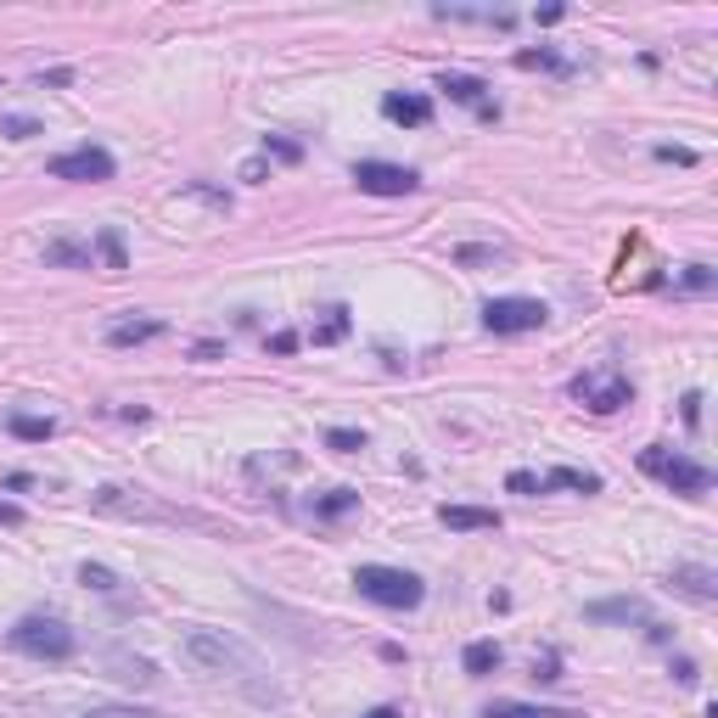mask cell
I'll return each mask as SVG.
<instances>
[{
    "label": "cell",
    "instance_id": "cell-1",
    "mask_svg": "<svg viewBox=\"0 0 718 718\" xmlns=\"http://www.w3.org/2000/svg\"><path fill=\"white\" fill-rule=\"evenodd\" d=\"M180 651H185V663H197L203 674H214V679H225V684H236L247 702H258V707H281V684L270 679L265 657H258V651H253L242 634H231V629H191Z\"/></svg>",
    "mask_w": 718,
    "mask_h": 718
},
{
    "label": "cell",
    "instance_id": "cell-2",
    "mask_svg": "<svg viewBox=\"0 0 718 718\" xmlns=\"http://www.w3.org/2000/svg\"><path fill=\"white\" fill-rule=\"evenodd\" d=\"M7 645L23 651V657H40V663H68L79 651V634L62 624V617H46V612H28L7 629Z\"/></svg>",
    "mask_w": 718,
    "mask_h": 718
},
{
    "label": "cell",
    "instance_id": "cell-3",
    "mask_svg": "<svg viewBox=\"0 0 718 718\" xmlns=\"http://www.w3.org/2000/svg\"><path fill=\"white\" fill-rule=\"evenodd\" d=\"M354 584H359V595L376 601V606H387V612H415L421 601H427V584H421L415 573L382 567V562H366V567L354 573Z\"/></svg>",
    "mask_w": 718,
    "mask_h": 718
},
{
    "label": "cell",
    "instance_id": "cell-4",
    "mask_svg": "<svg viewBox=\"0 0 718 718\" xmlns=\"http://www.w3.org/2000/svg\"><path fill=\"white\" fill-rule=\"evenodd\" d=\"M640 472H645V477H663L674 495H684V500H702L707 488H713V472H707L702 461H691V454H668L663 444L640 449Z\"/></svg>",
    "mask_w": 718,
    "mask_h": 718
},
{
    "label": "cell",
    "instance_id": "cell-5",
    "mask_svg": "<svg viewBox=\"0 0 718 718\" xmlns=\"http://www.w3.org/2000/svg\"><path fill=\"white\" fill-rule=\"evenodd\" d=\"M46 175L51 180H68V185H102V180L118 175V163H113L107 146H74V152H56L46 163Z\"/></svg>",
    "mask_w": 718,
    "mask_h": 718
},
{
    "label": "cell",
    "instance_id": "cell-6",
    "mask_svg": "<svg viewBox=\"0 0 718 718\" xmlns=\"http://www.w3.org/2000/svg\"><path fill=\"white\" fill-rule=\"evenodd\" d=\"M550 309L539 298H488L483 304V325L495 337H522V332H544Z\"/></svg>",
    "mask_w": 718,
    "mask_h": 718
},
{
    "label": "cell",
    "instance_id": "cell-7",
    "mask_svg": "<svg viewBox=\"0 0 718 718\" xmlns=\"http://www.w3.org/2000/svg\"><path fill=\"white\" fill-rule=\"evenodd\" d=\"M573 399L595 415H617L624 405H634V387L617 371H584V376H573Z\"/></svg>",
    "mask_w": 718,
    "mask_h": 718
},
{
    "label": "cell",
    "instance_id": "cell-8",
    "mask_svg": "<svg viewBox=\"0 0 718 718\" xmlns=\"http://www.w3.org/2000/svg\"><path fill=\"white\" fill-rule=\"evenodd\" d=\"M354 185L366 191V197H410V191H421V175L405 169V163L359 157V163H354Z\"/></svg>",
    "mask_w": 718,
    "mask_h": 718
},
{
    "label": "cell",
    "instance_id": "cell-9",
    "mask_svg": "<svg viewBox=\"0 0 718 718\" xmlns=\"http://www.w3.org/2000/svg\"><path fill=\"white\" fill-rule=\"evenodd\" d=\"M584 617H590V624H640L651 640H668V629L657 624V612H651L645 601H634V595H617V601H590V606H584Z\"/></svg>",
    "mask_w": 718,
    "mask_h": 718
},
{
    "label": "cell",
    "instance_id": "cell-10",
    "mask_svg": "<svg viewBox=\"0 0 718 718\" xmlns=\"http://www.w3.org/2000/svg\"><path fill=\"white\" fill-rule=\"evenodd\" d=\"M438 90L449 95V102H461V107H477V118H483V124H495V118H500V107L488 102V85H483V79H472V74H444V79H438Z\"/></svg>",
    "mask_w": 718,
    "mask_h": 718
},
{
    "label": "cell",
    "instance_id": "cell-11",
    "mask_svg": "<svg viewBox=\"0 0 718 718\" xmlns=\"http://www.w3.org/2000/svg\"><path fill=\"white\" fill-rule=\"evenodd\" d=\"M668 584L679 595H691V601H718V573L713 567H702V562H674V573H668Z\"/></svg>",
    "mask_w": 718,
    "mask_h": 718
},
{
    "label": "cell",
    "instance_id": "cell-12",
    "mask_svg": "<svg viewBox=\"0 0 718 718\" xmlns=\"http://www.w3.org/2000/svg\"><path fill=\"white\" fill-rule=\"evenodd\" d=\"M382 118H394L405 129H421V124H433V102L427 95H410V90H387L382 95Z\"/></svg>",
    "mask_w": 718,
    "mask_h": 718
},
{
    "label": "cell",
    "instance_id": "cell-13",
    "mask_svg": "<svg viewBox=\"0 0 718 718\" xmlns=\"http://www.w3.org/2000/svg\"><path fill=\"white\" fill-rule=\"evenodd\" d=\"M438 522L454 528V534H488V528H500V511H488V505H444Z\"/></svg>",
    "mask_w": 718,
    "mask_h": 718
},
{
    "label": "cell",
    "instance_id": "cell-14",
    "mask_svg": "<svg viewBox=\"0 0 718 718\" xmlns=\"http://www.w3.org/2000/svg\"><path fill=\"white\" fill-rule=\"evenodd\" d=\"M46 265H56V270H95V253H90V242L56 236V242H46Z\"/></svg>",
    "mask_w": 718,
    "mask_h": 718
},
{
    "label": "cell",
    "instance_id": "cell-15",
    "mask_svg": "<svg viewBox=\"0 0 718 718\" xmlns=\"http://www.w3.org/2000/svg\"><path fill=\"white\" fill-rule=\"evenodd\" d=\"M483 718H584L578 707H534V702H488Z\"/></svg>",
    "mask_w": 718,
    "mask_h": 718
},
{
    "label": "cell",
    "instance_id": "cell-16",
    "mask_svg": "<svg viewBox=\"0 0 718 718\" xmlns=\"http://www.w3.org/2000/svg\"><path fill=\"white\" fill-rule=\"evenodd\" d=\"M152 337H163V320H113L107 325V343L113 348H141Z\"/></svg>",
    "mask_w": 718,
    "mask_h": 718
},
{
    "label": "cell",
    "instance_id": "cell-17",
    "mask_svg": "<svg viewBox=\"0 0 718 718\" xmlns=\"http://www.w3.org/2000/svg\"><path fill=\"white\" fill-rule=\"evenodd\" d=\"M107 668H113V679H124V684H157V668L146 663V657H129V651H107Z\"/></svg>",
    "mask_w": 718,
    "mask_h": 718
},
{
    "label": "cell",
    "instance_id": "cell-18",
    "mask_svg": "<svg viewBox=\"0 0 718 718\" xmlns=\"http://www.w3.org/2000/svg\"><path fill=\"white\" fill-rule=\"evenodd\" d=\"M7 433L23 444H46V438H56V421L51 415H7Z\"/></svg>",
    "mask_w": 718,
    "mask_h": 718
},
{
    "label": "cell",
    "instance_id": "cell-19",
    "mask_svg": "<svg viewBox=\"0 0 718 718\" xmlns=\"http://www.w3.org/2000/svg\"><path fill=\"white\" fill-rule=\"evenodd\" d=\"M348 325H354V320H348V309H343V304H332V309H325V320L309 332V343H315V348H332V343H343V337H348Z\"/></svg>",
    "mask_w": 718,
    "mask_h": 718
},
{
    "label": "cell",
    "instance_id": "cell-20",
    "mask_svg": "<svg viewBox=\"0 0 718 718\" xmlns=\"http://www.w3.org/2000/svg\"><path fill=\"white\" fill-rule=\"evenodd\" d=\"M90 253H95V258H102V270H107V275H118V270H129V253H124V236H118V231H102V236H95V242H90Z\"/></svg>",
    "mask_w": 718,
    "mask_h": 718
},
{
    "label": "cell",
    "instance_id": "cell-21",
    "mask_svg": "<svg viewBox=\"0 0 718 718\" xmlns=\"http://www.w3.org/2000/svg\"><path fill=\"white\" fill-rule=\"evenodd\" d=\"M359 505V488H325V495L315 500V516L320 522H337V516H348Z\"/></svg>",
    "mask_w": 718,
    "mask_h": 718
},
{
    "label": "cell",
    "instance_id": "cell-22",
    "mask_svg": "<svg viewBox=\"0 0 718 718\" xmlns=\"http://www.w3.org/2000/svg\"><path fill=\"white\" fill-rule=\"evenodd\" d=\"M550 488H578V495H595L601 477L595 472H578V466H556V472H544V495Z\"/></svg>",
    "mask_w": 718,
    "mask_h": 718
},
{
    "label": "cell",
    "instance_id": "cell-23",
    "mask_svg": "<svg viewBox=\"0 0 718 718\" xmlns=\"http://www.w3.org/2000/svg\"><path fill=\"white\" fill-rule=\"evenodd\" d=\"M495 668H500V645H495V640H472V645H466V674H472V679H488Z\"/></svg>",
    "mask_w": 718,
    "mask_h": 718
},
{
    "label": "cell",
    "instance_id": "cell-24",
    "mask_svg": "<svg viewBox=\"0 0 718 718\" xmlns=\"http://www.w3.org/2000/svg\"><path fill=\"white\" fill-rule=\"evenodd\" d=\"M79 584H85V590H95V595H118L124 590V578L113 567H102V562H85L79 567Z\"/></svg>",
    "mask_w": 718,
    "mask_h": 718
},
{
    "label": "cell",
    "instance_id": "cell-25",
    "mask_svg": "<svg viewBox=\"0 0 718 718\" xmlns=\"http://www.w3.org/2000/svg\"><path fill=\"white\" fill-rule=\"evenodd\" d=\"M0 136H7V141H35V136H46V129H40V118H28V113H0Z\"/></svg>",
    "mask_w": 718,
    "mask_h": 718
},
{
    "label": "cell",
    "instance_id": "cell-26",
    "mask_svg": "<svg viewBox=\"0 0 718 718\" xmlns=\"http://www.w3.org/2000/svg\"><path fill=\"white\" fill-rule=\"evenodd\" d=\"M516 68H550V74H567V62L556 51H516Z\"/></svg>",
    "mask_w": 718,
    "mask_h": 718
},
{
    "label": "cell",
    "instance_id": "cell-27",
    "mask_svg": "<svg viewBox=\"0 0 718 718\" xmlns=\"http://www.w3.org/2000/svg\"><path fill=\"white\" fill-rule=\"evenodd\" d=\"M325 449H337V454H359V449H366V433H354V427H332V433H325Z\"/></svg>",
    "mask_w": 718,
    "mask_h": 718
},
{
    "label": "cell",
    "instance_id": "cell-28",
    "mask_svg": "<svg viewBox=\"0 0 718 718\" xmlns=\"http://www.w3.org/2000/svg\"><path fill=\"white\" fill-rule=\"evenodd\" d=\"M505 488H511V495H544V477L539 472H511Z\"/></svg>",
    "mask_w": 718,
    "mask_h": 718
},
{
    "label": "cell",
    "instance_id": "cell-29",
    "mask_svg": "<svg viewBox=\"0 0 718 718\" xmlns=\"http://www.w3.org/2000/svg\"><path fill=\"white\" fill-rule=\"evenodd\" d=\"M713 281H718V275H713L707 265H684V275H679V286H684V292H707Z\"/></svg>",
    "mask_w": 718,
    "mask_h": 718
},
{
    "label": "cell",
    "instance_id": "cell-30",
    "mask_svg": "<svg viewBox=\"0 0 718 718\" xmlns=\"http://www.w3.org/2000/svg\"><path fill=\"white\" fill-rule=\"evenodd\" d=\"M265 157H281V163H298L304 146L298 141H281V136H265Z\"/></svg>",
    "mask_w": 718,
    "mask_h": 718
},
{
    "label": "cell",
    "instance_id": "cell-31",
    "mask_svg": "<svg viewBox=\"0 0 718 718\" xmlns=\"http://www.w3.org/2000/svg\"><path fill=\"white\" fill-rule=\"evenodd\" d=\"M500 247H454V265H495Z\"/></svg>",
    "mask_w": 718,
    "mask_h": 718
},
{
    "label": "cell",
    "instance_id": "cell-32",
    "mask_svg": "<svg viewBox=\"0 0 718 718\" xmlns=\"http://www.w3.org/2000/svg\"><path fill=\"white\" fill-rule=\"evenodd\" d=\"M79 718H157V713H146V707H90Z\"/></svg>",
    "mask_w": 718,
    "mask_h": 718
},
{
    "label": "cell",
    "instance_id": "cell-33",
    "mask_svg": "<svg viewBox=\"0 0 718 718\" xmlns=\"http://www.w3.org/2000/svg\"><path fill=\"white\" fill-rule=\"evenodd\" d=\"M674 679H679V684H702V668H696L691 657H679V663H674Z\"/></svg>",
    "mask_w": 718,
    "mask_h": 718
},
{
    "label": "cell",
    "instance_id": "cell-34",
    "mask_svg": "<svg viewBox=\"0 0 718 718\" xmlns=\"http://www.w3.org/2000/svg\"><path fill=\"white\" fill-rule=\"evenodd\" d=\"M62 90V85H74V68H51V74H40V90Z\"/></svg>",
    "mask_w": 718,
    "mask_h": 718
},
{
    "label": "cell",
    "instance_id": "cell-35",
    "mask_svg": "<svg viewBox=\"0 0 718 718\" xmlns=\"http://www.w3.org/2000/svg\"><path fill=\"white\" fill-rule=\"evenodd\" d=\"M657 157H663V163H696L691 146H657Z\"/></svg>",
    "mask_w": 718,
    "mask_h": 718
},
{
    "label": "cell",
    "instance_id": "cell-36",
    "mask_svg": "<svg viewBox=\"0 0 718 718\" xmlns=\"http://www.w3.org/2000/svg\"><path fill=\"white\" fill-rule=\"evenodd\" d=\"M702 421V394H684V427H696Z\"/></svg>",
    "mask_w": 718,
    "mask_h": 718
},
{
    "label": "cell",
    "instance_id": "cell-37",
    "mask_svg": "<svg viewBox=\"0 0 718 718\" xmlns=\"http://www.w3.org/2000/svg\"><path fill=\"white\" fill-rule=\"evenodd\" d=\"M23 522V505H12V500H0V528H17Z\"/></svg>",
    "mask_w": 718,
    "mask_h": 718
},
{
    "label": "cell",
    "instance_id": "cell-38",
    "mask_svg": "<svg viewBox=\"0 0 718 718\" xmlns=\"http://www.w3.org/2000/svg\"><path fill=\"white\" fill-rule=\"evenodd\" d=\"M242 180H253V185L265 180V157H247V163H242Z\"/></svg>",
    "mask_w": 718,
    "mask_h": 718
},
{
    "label": "cell",
    "instance_id": "cell-39",
    "mask_svg": "<svg viewBox=\"0 0 718 718\" xmlns=\"http://www.w3.org/2000/svg\"><path fill=\"white\" fill-rule=\"evenodd\" d=\"M292 348H298V337H292V332H275L270 337V354H292Z\"/></svg>",
    "mask_w": 718,
    "mask_h": 718
},
{
    "label": "cell",
    "instance_id": "cell-40",
    "mask_svg": "<svg viewBox=\"0 0 718 718\" xmlns=\"http://www.w3.org/2000/svg\"><path fill=\"white\" fill-rule=\"evenodd\" d=\"M366 718H405V713H399V707H394V702H387V707H371V713H366Z\"/></svg>",
    "mask_w": 718,
    "mask_h": 718
}]
</instances>
